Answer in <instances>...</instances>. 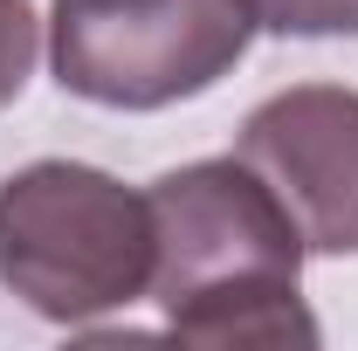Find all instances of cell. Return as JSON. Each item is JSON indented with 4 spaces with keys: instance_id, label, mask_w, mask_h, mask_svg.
<instances>
[{
    "instance_id": "6da1fadb",
    "label": "cell",
    "mask_w": 358,
    "mask_h": 351,
    "mask_svg": "<svg viewBox=\"0 0 358 351\" xmlns=\"http://www.w3.org/2000/svg\"><path fill=\"white\" fill-rule=\"evenodd\" d=\"M152 303L193 345H317L303 303V234L241 159H193L152 179Z\"/></svg>"
},
{
    "instance_id": "7a4b0ae2",
    "label": "cell",
    "mask_w": 358,
    "mask_h": 351,
    "mask_svg": "<svg viewBox=\"0 0 358 351\" xmlns=\"http://www.w3.org/2000/svg\"><path fill=\"white\" fill-rule=\"evenodd\" d=\"M159 227L152 193L103 166L35 159L0 179V289L48 317L90 324L152 296Z\"/></svg>"
},
{
    "instance_id": "3957f363",
    "label": "cell",
    "mask_w": 358,
    "mask_h": 351,
    "mask_svg": "<svg viewBox=\"0 0 358 351\" xmlns=\"http://www.w3.org/2000/svg\"><path fill=\"white\" fill-rule=\"evenodd\" d=\"M255 21L241 0H55V83L103 110H166L214 89L248 55Z\"/></svg>"
},
{
    "instance_id": "277c9868",
    "label": "cell",
    "mask_w": 358,
    "mask_h": 351,
    "mask_svg": "<svg viewBox=\"0 0 358 351\" xmlns=\"http://www.w3.org/2000/svg\"><path fill=\"white\" fill-rule=\"evenodd\" d=\"M234 159L282 200L310 255H358V89H275L248 110Z\"/></svg>"
},
{
    "instance_id": "5b68a950",
    "label": "cell",
    "mask_w": 358,
    "mask_h": 351,
    "mask_svg": "<svg viewBox=\"0 0 358 351\" xmlns=\"http://www.w3.org/2000/svg\"><path fill=\"white\" fill-rule=\"evenodd\" d=\"M268 35H358V0H241Z\"/></svg>"
},
{
    "instance_id": "8992f818",
    "label": "cell",
    "mask_w": 358,
    "mask_h": 351,
    "mask_svg": "<svg viewBox=\"0 0 358 351\" xmlns=\"http://www.w3.org/2000/svg\"><path fill=\"white\" fill-rule=\"evenodd\" d=\"M35 55H42V14H35V0H0V110L28 89Z\"/></svg>"
}]
</instances>
